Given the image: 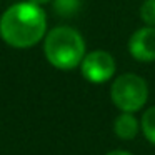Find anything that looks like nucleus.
<instances>
[{
	"mask_svg": "<svg viewBox=\"0 0 155 155\" xmlns=\"http://www.w3.org/2000/svg\"><path fill=\"white\" fill-rule=\"evenodd\" d=\"M117 64L110 52L107 50H92L84 57L80 64V74L90 84H105L114 78Z\"/></svg>",
	"mask_w": 155,
	"mask_h": 155,
	"instance_id": "nucleus-4",
	"label": "nucleus"
},
{
	"mask_svg": "<svg viewBox=\"0 0 155 155\" xmlns=\"http://www.w3.org/2000/svg\"><path fill=\"white\" fill-rule=\"evenodd\" d=\"M110 100L120 112L135 114L148 100V84L137 74H122L110 85Z\"/></svg>",
	"mask_w": 155,
	"mask_h": 155,
	"instance_id": "nucleus-3",
	"label": "nucleus"
},
{
	"mask_svg": "<svg viewBox=\"0 0 155 155\" xmlns=\"http://www.w3.org/2000/svg\"><path fill=\"white\" fill-rule=\"evenodd\" d=\"M52 4L60 17H74L80 8V0H52Z\"/></svg>",
	"mask_w": 155,
	"mask_h": 155,
	"instance_id": "nucleus-8",
	"label": "nucleus"
},
{
	"mask_svg": "<svg viewBox=\"0 0 155 155\" xmlns=\"http://www.w3.org/2000/svg\"><path fill=\"white\" fill-rule=\"evenodd\" d=\"M128 52L138 62H155V27H145L135 30L128 38Z\"/></svg>",
	"mask_w": 155,
	"mask_h": 155,
	"instance_id": "nucleus-5",
	"label": "nucleus"
},
{
	"mask_svg": "<svg viewBox=\"0 0 155 155\" xmlns=\"http://www.w3.org/2000/svg\"><path fill=\"white\" fill-rule=\"evenodd\" d=\"M47 35V15L40 5L18 2L0 17V37L14 48H30Z\"/></svg>",
	"mask_w": 155,
	"mask_h": 155,
	"instance_id": "nucleus-1",
	"label": "nucleus"
},
{
	"mask_svg": "<svg viewBox=\"0 0 155 155\" xmlns=\"http://www.w3.org/2000/svg\"><path fill=\"white\" fill-rule=\"evenodd\" d=\"M105 155H134V153H132V152H128V150H122V148H117V150L107 152Z\"/></svg>",
	"mask_w": 155,
	"mask_h": 155,
	"instance_id": "nucleus-10",
	"label": "nucleus"
},
{
	"mask_svg": "<svg viewBox=\"0 0 155 155\" xmlns=\"http://www.w3.org/2000/svg\"><path fill=\"white\" fill-rule=\"evenodd\" d=\"M140 18L145 25L155 27V0H143V2H142Z\"/></svg>",
	"mask_w": 155,
	"mask_h": 155,
	"instance_id": "nucleus-9",
	"label": "nucleus"
},
{
	"mask_svg": "<svg viewBox=\"0 0 155 155\" xmlns=\"http://www.w3.org/2000/svg\"><path fill=\"white\" fill-rule=\"evenodd\" d=\"M140 128L143 137L147 138V142L155 145V105H152L150 108H147L143 112V115L140 118Z\"/></svg>",
	"mask_w": 155,
	"mask_h": 155,
	"instance_id": "nucleus-7",
	"label": "nucleus"
},
{
	"mask_svg": "<svg viewBox=\"0 0 155 155\" xmlns=\"http://www.w3.org/2000/svg\"><path fill=\"white\" fill-rule=\"evenodd\" d=\"M140 120L130 112H120L114 120V132L120 140H134L140 132Z\"/></svg>",
	"mask_w": 155,
	"mask_h": 155,
	"instance_id": "nucleus-6",
	"label": "nucleus"
},
{
	"mask_svg": "<svg viewBox=\"0 0 155 155\" xmlns=\"http://www.w3.org/2000/svg\"><path fill=\"white\" fill-rule=\"evenodd\" d=\"M44 54L52 67L58 70H74L80 67L87 55V47L80 32L62 25L47 32L44 38Z\"/></svg>",
	"mask_w": 155,
	"mask_h": 155,
	"instance_id": "nucleus-2",
	"label": "nucleus"
},
{
	"mask_svg": "<svg viewBox=\"0 0 155 155\" xmlns=\"http://www.w3.org/2000/svg\"><path fill=\"white\" fill-rule=\"evenodd\" d=\"M28 2H32V4H35V5H45V4H50L52 0H28Z\"/></svg>",
	"mask_w": 155,
	"mask_h": 155,
	"instance_id": "nucleus-11",
	"label": "nucleus"
}]
</instances>
